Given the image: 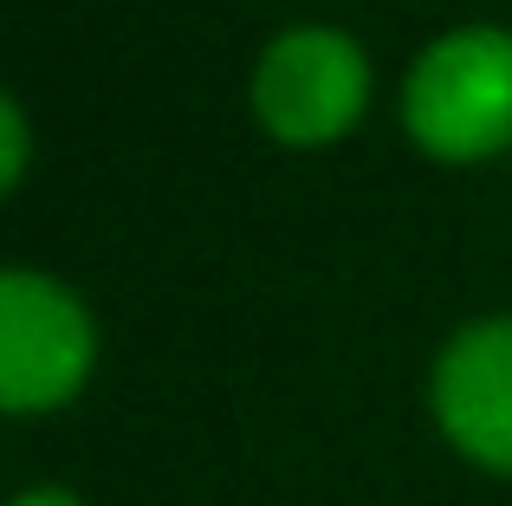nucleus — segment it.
<instances>
[{
    "instance_id": "obj_1",
    "label": "nucleus",
    "mask_w": 512,
    "mask_h": 506,
    "mask_svg": "<svg viewBox=\"0 0 512 506\" xmlns=\"http://www.w3.org/2000/svg\"><path fill=\"white\" fill-rule=\"evenodd\" d=\"M402 124L441 163H474L512 143V33L467 26L428 46L402 91Z\"/></svg>"
},
{
    "instance_id": "obj_2",
    "label": "nucleus",
    "mask_w": 512,
    "mask_h": 506,
    "mask_svg": "<svg viewBox=\"0 0 512 506\" xmlns=\"http://www.w3.org/2000/svg\"><path fill=\"white\" fill-rule=\"evenodd\" d=\"M98 364L91 312L46 273L13 266L0 279V403L13 416L59 409L85 390Z\"/></svg>"
},
{
    "instance_id": "obj_3",
    "label": "nucleus",
    "mask_w": 512,
    "mask_h": 506,
    "mask_svg": "<svg viewBox=\"0 0 512 506\" xmlns=\"http://www.w3.org/2000/svg\"><path fill=\"white\" fill-rule=\"evenodd\" d=\"M363 91H370L363 52L331 26H299L266 46L253 72V111L286 143H331L357 124Z\"/></svg>"
},
{
    "instance_id": "obj_4",
    "label": "nucleus",
    "mask_w": 512,
    "mask_h": 506,
    "mask_svg": "<svg viewBox=\"0 0 512 506\" xmlns=\"http://www.w3.org/2000/svg\"><path fill=\"white\" fill-rule=\"evenodd\" d=\"M435 422L474 468L512 474V318H480L435 364Z\"/></svg>"
},
{
    "instance_id": "obj_5",
    "label": "nucleus",
    "mask_w": 512,
    "mask_h": 506,
    "mask_svg": "<svg viewBox=\"0 0 512 506\" xmlns=\"http://www.w3.org/2000/svg\"><path fill=\"white\" fill-rule=\"evenodd\" d=\"M0 137H7V163H0V182H20L26 176V117H20V104H0Z\"/></svg>"
},
{
    "instance_id": "obj_6",
    "label": "nucleus",
    "mask_w": 512,
    "mask_h": 506,
    "mask_svg": "<svg viewBox=\"0 0 512 506\" xmlns=\"http://www.w3.org/2000/svg\"><path fill=\"white\" fill-rule=\"evenodd\" d=\"M7 506H85L72 494V487H26V494H13Z\"/></svg>"
}]
</instances>
